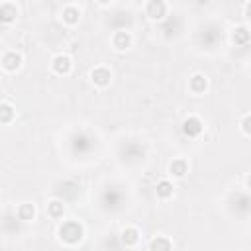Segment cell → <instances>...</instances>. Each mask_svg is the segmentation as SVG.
<instances>
[{
    "mask_svg": "<svg viewBox=\"0 0 251 251\" xmlns=\"http://www.w3.org/2000/svg\"><path fill=\"white\" fill-rule=\"evenodd\" d=\"M155 194H157L161 200H169V198L175 194V186H173V182L167 180V178L159 180L157 186H155Z\"/></svg>",
    "mask_w": 251,
    "mask_h": 251,
    "instance_id": "30bf717a",
    "label": "cell"
},
{
    "mask_svg": "<svg viewBox=\"0 0 251 251\" xmlns=\"http://www.w3.org/2000/svg\"><path fill=\"white\" fill-rule=\"evenodd\" d=\"M145 14H147L151 20H163L165 14H167V4L161 2V0L147 2V4H145Z\"/></svg>",
    "mask_w": 251,
    "mask_h": 251,
    "instance_id": "8992f818",
    "label": "cell"
},
{
    "mask_svg": "<svg viewBox=\"0 0 251 251\" xmlns=\"http://www.w3.org/2000/svg\"><path fill=\"white\" fill-rule=\"evenodd\" d=\"M90 80H92V84L104 88V86H108V84L112 82V73H110V69H106V67H94V69L90 71Z\"/></svg>",
    "mask_w": 251,
    "mask_h": 251,
    "instance_id": "277c9868",
    "label": "cell"
},
{
    "mask_svg": "<svg viewBox=\"0 0 251 251\" xmlns=\"http://www.w3.org/2000/svg\"><path fill=\"white\" fill-rule=\"evenodd\" d=\"M122 241L126 243V245H135L137 241H139V229L137 227H133V226H127V227H124L122 229Z\"/></svg>",
    "mask_w": 251,
    "mask_h": 251,
    "instance_id": "9a60e30c",
    "label": "cell"
},
{
    "mask_svg": "<svg viewBox=\"0 0 251 251\" xmlns=\"http://www.w3.org/2000/svg\"><path fill=\"white\" fill-rule=\"evenodd\" d=\"M16 16H18V8H16V4H12V2H4V4H0V22L10 24V22L16 20Z\"/></svg>",
    "mask_w": 251,
    "mask_h": 251,
    "instance_id": "7c38bea8",
    "label": "cell"
},
{
    "mask_svg": "<svg viewBox=\"0 0 251 251\" xmlns=\"http://www.w3.org/2000/svg\"><path fill=\"white\" fill-rule=\"evenodd\" d=\"M78 18H80V10L75 4H69V6L63 8V22L67 25H75L78 22Z\"/></svg>",
    "mask_w": 251,
    "mask_h": 251,
    "instance_id": "4fadbf2b",
    "label": "cell"
},
{
    "mask_svg": "<svg viewBox=\"0 0 251 251\" xmlns=\"http://www.w3.org/2000/svg\"><path fill=\"white\" fill-rule=\"evenodd\" d=\"M47 214L51 216V218H63V214H65V204L61 202V200H51L49 204H47Z\"/></svg>",
    "mask_w": 251,
    "mask_h": 251,
    "instance_id": "e0dca14e",
    "label": "cell"
},
{
    "mask_svg": "<svg viewBox=\"0 0 251 251\" xmlns=\"http://www.w3.org/2000/svg\"><path fill=\"white\" fill-rule=\"evenodd\" d=\"M231 37H233V41L237 45H247L249 43V31H247V27H237Z\"/></svg>",
    "mask_w": 251,
    "mask_h": 251,
    "instance_id": "ac0fdd59",
    "label": "cell"
},
{
    "mask_svg": "<svg viewBox=\"0 0 251 251\" xmlns=\"http://www.w3.org/2000/svg\"><path fill=\"white\" fill-rule=\"evenodd\" d=\"M16 216H18V220H22V222H31V220L35 218V206L29 204V202H24V204H20V206L16 208Z\"/></svg>",
    "mask_w": 251,
    "mask_h": 251,
    "instance_id": "8fae6325",
    "label": "cell"
},
{
    "mask_svg": "<svg viewBox=\"0 0 251 251\" xmlns=\"http://www.w3.org/2000/svg\"><path fill=\"white\" fill-rule=\"evenodd\" d=\"M188 88H190V92H194V94H204L206 88H208V78H206V75H202V73L192 75L190 80H188Z\"/></svg>",
    "mask_w": 251,
    "mask_h": 251,
    "instance_id": "ba28073f",
    "label": "cell"
},
{
    "mask_svg": "<svg viewBox=\"0 0 251 251\" xmlns=\"http://www.w3.org/2000/svg\"><path fill=\"white\" fill-rule=\"evenodd\" d=\"M22 61H24V59H22L20 53H16V51H8V53L2 55L0 65H2L4 71H8V73H16V71L22 67Z\"/></svg>",
    "mask_w": 251,
    "mask_h": 251,
    "instance_id": "5b68a950",
    "label": "cell"
},
{
    "mask_svg": "<svg viewBox=\"0 0 251 251\" xmlns=\"http://www.w3.org/2000/svg\"><path fill=\"white\" fill-rule=\"evenodd\" d=\"M131 43H133V37H131L129 31L120 29V31H116V33L112 35V45H114L118 51H126V49H129Z\"/></svg>",
    "mask_w": 251,
    "mask_h": 251,
    "instance_id": "52a82bcc",
    "label": "cell"
},
{
    "mask_svg": "<svg viewBox=\"0 0 251 251\" xmlns=\"http://www.w3.org/2000/svg\"><path fill=\"white\" fill-rule=\"evenodd\" d=\"M169 171H171V176H175V178H182V176L188 173V163H186V159H182V157L173 159L171 165H169Z\"/></svg>",
    "mask_w": 251,
    "mask_h": 251,
    "instance_id": "9c48e42d",
    "label": "cell"
},
{
    "mask_svg": "<svg viewBox=\"0 0 251 251\" xmlns=\"http://www.w3.org/2000/svg\"><path fill=\"white\" fill-rule=\"evenodd\" d=\"M173 245H171V239L165 237V235H157L151 239L149 243V251H171Z\"/></svg>",
    "mask_w": 251,
    "mask_h": 251,
    "instance_id": "5bb4252c",
    "label": "cell"
},
{
    "mask_svg": "<svg viewBox=\"0 0 251 251\" xmlns=\"http://www.w3.org/2000/svg\"><path fill=\"white\" fill-rule=\"evenodd\" d=\"M249 120H251V116H249V114H243V120H241V131H243L245 137H249V133H251V129H249Z\"/></svg>",
    "mask_w": 251,
    "mask_h": 251,
    "instance_id": "d6986e66",
    "label": "cell"
},
{
    "mask_svg": "<svg viewBox=\"0 0 251 251\" xmlns=\"http://www.w3.org/2000/svg\"><path fill=\"white\" fill-rule=\"evenodd\" d=\"M204 129V124L198 116H188L184 122H182V131L186 137H198Z\"/></svg>",
    "mask_w": 251,
    "mask_h": 251,
    "instance_id": "7a4b0ae2",
    "label": "cell"
},
{
    "mask_svg": "<svg viewBox=\"0 0 251 251\" xmlns=\"http://www.w3.org/2000/svg\"><path fill=\"white\" fill-rule=\"evenodd\" d=\"M59 239L63 241V243H67V245H76L80 239H82V235H84V227H82V224L80 222H76V220H67V222H63L61 226H59Z\"/></svg>",
    "mask_w": 251,
    "mask_h": 251,
    "instance_id": "6da1fadb",
    "label": "cell"
},
{
    "mask_svg": "<svg viewBox=\"0 0 251 251\" xmlns=\"http://www.w3.org/2000/svg\"><path fill=\"white\" fill-rule=\"evenodd\" d=\"M51 69H53V73H57V75H69L71 69H73V61H71V57L65 55V53L55 55V57L51 59Z\"/></svg>",
    "mask_w": 251,
    "mask_h": 251,
    "instance_id": "3957f363",
    "label": "cell"
},
{
    "mask_svg": "<svg viewBox=\"0 0 251 251\" xmlns=\"http://www.w3.org/2000/svg\"><path fill=\"white\" fill-rule=\"evenodd\" d=\"M14 116H16L14 106L8 104V102H2V104H0V124H2V126H4V124H10V122L14 120Z\"/></svg>",
    "mask_w": 251,
    "mask_h": 251,
    "instance_id": "2e32d148",
    "label": "cell"
}]
</instances>
